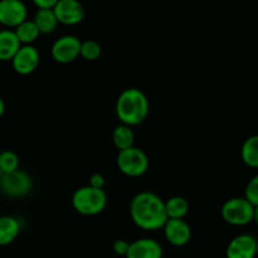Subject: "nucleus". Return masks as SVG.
Returning <instances> with one entry per match:
<instances>
[{"mask_svg":"<svg viewBox=\"0 0 258 258\" xmlns=\"http://www.w3.org/2000/svg\"><path fill=\"white\" fill-rule=\"evenodd\" d=\"M130 214L134 223L145 231L163 228L168 221L164 201L153 191L136 194L131 201Z\"/></svg>","mask_w":258,"mask_h":258,"instance_id":"nucleus-1","label":"nucleus"},{"mask_svg":"<svg viewBox=\"0 0 258 258\" xmlns=\"http://www.w3.org/2000/svg\"><path fill=\"white\" fill-rule=\"evenodd\" d=\"M116 113L122 125L135 126L144 122L149 115V101L143 91L127 88L118 96Z\"/></svg>","mask_w":258,"mask_h":258,"instance_id":"nucleus-2","label":"nucleus"},{"mask_svg":"<svg viewBox=\"0 0 258 258\" xmlns=\"http://www.w3.org/2000/svg\"><path fill=\"white\" fill-rule=\"evenodd\" d=\"M72 206L83 216H96L107 206V196L103 189H96L90 185L82 186L73 194Z\"/></svg>","mask_w":258,"mask_h":258,"instance_id":"nucleus-3","label":"nucleus"},{"mask_svg":"<svg viewBox=\"0 0 258 258\" xmlns=\"http://www.w3.org/2000/svg\"><path fill=\"white\" fill-rule=\"evenodd\" d=\"M258 209L244 198L228 199L222 207V218L228 224L243 227L257 219Z\"/></svg>","mask_w":258,"mask_h":258,"instance_id":"nucleus-4","label":"nucleus"},{"mask_svg":"<svg viewBox=\"0 0 258 258\" xmlns=\"http://www.w3.org/2000/svg\"><path fill=\"white\" fill-rule=\"evenodd\" d=\"M116 161L121 173L131 178L144 175L149 169L148 155L141 149L135 146L118 151Z\"/></svg>","mask_w":258,"mask_h":258,"instance_id":"nucleus-5","label":"nucleus"},{"mask_svg":"<svg viewBox=\"0 0 258 258\" xmlns=\"http://www.w3.org/2000/svg\"><path fill=\"white\" fill-rule=\"evenodd\" d=\"M32 189V179L25 171L15 170L9 174H3L0 179V190L12 198L25 197Z\"/></svg>","mask_w":258,"mask_h":258,"instance_id":"nucleus-6","label":"nucleus"},{"mask_svg":"<svg viewBox=\"0 0 258 258\" xmlns=\"http://www.w3.org/2000/svg\"><path fill=\"white\" fill-rule=\"evenodd\" d=\"M81 40L75 35H64L60 37L52 45V57L55 62L67 64L73 62L80 55Z\"/></svg>","mask_w":258,"mask_h":258,"instance_id":"nucleus-7","label":"nucleus"},{"mask_svg":"<svg viewBox=\"0 0 258 258\" xmlns=\"http://www.w3.org/2000/svg\"><path fill=\"white\" fill-rule=\"evenodd\" d=\"M27 7L20 0H2L0 2V24L17 28L27 20Z\"/></svg>","mask_w":258,"mask_h":258,"instance_id":"nucleus-8","label":"nucleus"},{"mask_svg":"<svg viewBox=\"0 0 258 258\" xmlns=\"http://www.w3.org/2000/svg\"><path fill=\"white\" fill-rule=\"evenodd\" d=\"M58 23L66 25H75L85 18V8L76 0H59L53 8Z\"/></svg>","mask_w":258,"mask_h":258,"instance_id":"nucleus-9","label":"nucleus"},{"mask_svg":"<svg viewBox=\"0 0 258 258\" xmlns=\"http://www.w3.org/2000/svg\"><path fill=\"white\" fill-rule=\"evenodd\" d=\"M39 52L33 45H22L17 54L13 57L12 64L17 73L23 76L30 75L39 64Z\"/></svg>","mask_w":258,"mask_h":258,"instance_id":"nucleus-10","label":"nucleus"},{"mask_svg":"<svg viewBox=\"0 0 258 258\" xmlns=\"http://www.w3.org/2000/svg\"><path fill=\"white\" fill-rule=\"evenodd\" d=\"M163 228L165 238L173 246L183 247L190 241L191 229L184 219H168Z\"/></svg>","mask_w":258,"mask_h":258,"instance_id":"nucleus-11","label":"nucleus"},{"mask_svg":"<svg viewBox=\"0 0 258 258\" xmlns=\"http://www.w3.org/2000/svg\"><path fill=\"white\" fill-rule=\"evenodd\" d=\"M257 253V241L251 234H241L229 242L227 258H254Z\"/></svg>","mask_w":258,"mask_h":258,"instance_id":"nucleus-12","label":"nucleus"},{"mask_svg":"<svg viewBox=\"0 0 258 258\" xmlns=\"http://www.w3.org/2000/svg\"><path fill=\"white\" fill-rule=\"evenodd\" d=\"M126 258H163V247L151 238H140L131 242Z\"/></svg>","mask_w":258,"mask_h":258,"instance_id":"nucleus-13","label":"nucleus"},{"mask_svg":"<svg viewBox=\"0 0 258 258\" xmlns=\"http://www.w3.org/2000/svg\"><path fill=\"white\" fill-rule=\"evenodd\" d=\"M20 47L14 30H0V60H12Z\"/></svg>","mask_w":258,"mask_h":258,"instance_id":"nucleus-14","label":"nucleus"},{"mask_svg":"<svg viewBox=\"0 0 258 258\" xmlns=\"http://www.w3.org/2000/svg\"><path fill=\"white\" fill-rule=\"evenodd\" d=\"M20 224L17 218L10 216L0 217V246L13 243L19 236Z\"/></svg>","mask_w":258,"mask_h":258,"instance_id":"nucleus-15","label":"nucleus"},{"mask_svg":"<svg viewBox=\"0 0 258 258\" xmlns=\"http://www.w3.org/2000/svg\"><path fill=\"white\" fill-rule=\"evenodd\" d=\"M33 23L38 28L40 34H50L57 28L58 22L53 10H38L34 15Z\"/></svg>","mask_w":258,"mask_h":258,"instance_id":"nucleus-16","label":"nucleus"},{"mask_svg":"<svg viewBox=\"0 0 258 258\" xmlns=\"http://www.w3.org/2000/svg\"><path fill=\"white\" fill-rule=\"evenodd\" d=\"M165 204V213L168 219H184L189 212V204L183 197H171Z\"/></svg>","mask_w":258,"mask_h":258,"instance_id":"nucleus-17","label":"nucleus"},{"mask_svg":"<svg viewBox=\"0 0 258 258\" xmlns=\"http://www.w3.org/2000/svg\"><path fill=\"white\" fill-rule=\"evenodd\" d=\"M112 141L113 145H115L118 150H126V149H130L134 146L135 135H134V131L131 130L130 126L120 125L113 130Z\"/></svg>","mask_w":258,"mask_h":258,"instance_id":"nucleus-18","label":"nucleus"},{"mask_svg":"<svg viewBox=\"0 0 258 258\" xmlns=\"http://www.w3.org/2000/svg\"><path fill=\"white\" fill-rule=\"evenodd\" d=\"M14 33L17 35L18 40L20 42V44L23 45H32V43L35 42L40 34L38 28L33 23V20H24L22 24L18 25Z\"/></svg>","mask_w":258,"mask_h":258,"instance_id":"nucleus-19","label":"nucleus"},{"mask_svg":"<svg viewBox=\"0 0 258 258\" xmlns=\"http://www.w3.org/2000/svg\"><path fill=\"white\" fill-rule=\"evenodd\" d=\"M242 160L249 168H257L258 166V138L251 136L244 141L242 146Z\"/></svg>","mask_w":258,"mask_h":258,"instance_id":"nucleus-20","label":"nucleus"},{"mask_svg":"<svg viewBox=\"0 0 258 258\" xmlns=\"http://www.w3.org/2000/svg\"><path fill=\"white\" fill-rule=\"evenodd\" d=\"M19 169V158L12 150H5L0 154V170L3 174H9Z\"/></svg>","mask_w":258,"mask_h":258,"instance_id":"nucleus-21","label":"nucleus"},{"mask_svg":"<svg viewBox=\"0 0 258 258\" xmlns=\"http://www.w3.org/2000/svg\"><path fill=\"white\" fill-rule=\"evenodd\" d=\"M80 55L87 60H96L101 55V45L95 40L81 42Z\"/></svg>","mask_w":258,"mask_h":258,"instance_id":"nucleus-22","label":"nucleus"},{"mask_svg":"<svg viewBox=\"0 0 258 258\" xmlns=\"http://www.w3.org/2000/svg\"><path fill=\"white\" fill-rule=\"evenodd\" d=\"M244 199L253 207H258V176H253L248 181L244 190Z\"/></svg>","mask_w":258,"mask_h":258,"instance_id":"nucleus-23","label":"nucleus"},{"mask_svg":"<svg viewBox=\"0 0 258 258\" xmlns=\"http://www.w3.org/2000/svg\"><path fill=\"white\" fill-rule=\"evenodd\" d=\"M128 246H130V243H128L127 241H125V239H117V241L113 242L112 248L113 252H115L117 256L125 257L128 251Z\"/></svg>","mask_w":258,"mask_h":258,"instance_id":"nucleus-24","label":"nucleus"},{"mask_svg":"<svg viewBox=\"0 0 258 258\" xmlns=\"http://www.w3.org/2000/svg\"><path fill=\"white\" fill-rule=\"evenodd\" d=\"M34 5L38 10H53L57 4V0H34Z\"/></svg>","mask_w":258,"mask_h":258,"instance_id":"nucleus-25","label":"nucleus"},{"mask_svg":"<svg viewBox=\"0 0 258 258\" xmlns=\"http://www.w3.org/2000/svg\"><path fill=\"white\" fill-rule=\"evenodd\" d=\"M90 186L96 189H103V186H105V178L101 174H93L90 178Z\"/></svg>","mask_w":258,"mask_h":258,"instance_id":"nucleus-26","label":"nucleus"},{"mask_svg":"<svg viewBox=\"0 0 258 258\" xmlns=\"http://www.w3.org/2000/svg\"><path fill=\"white\" fill-rule=\"evenodd\" d=\"M4 112H5V103H4V101L0 98V117L4 115Z\"/></svg>","mask_w":258,"mask_h":258,"instance_id":"nucleus-27","label":"nucleus"},{"mask_svg":"<svg viewBox=\"0 0 258 258\" xmlns=\"http://www.w3.org/2000/svg\"><path fill=\"white\" fill-rule=\"evenodd\" d=\"M2 175H3V173H2V170H0V179H2Z\"/></svg>","mask_w":258,"mask_h":258,"instance_id":"nucleus-28","label":"nucleus"}]
</instances>
